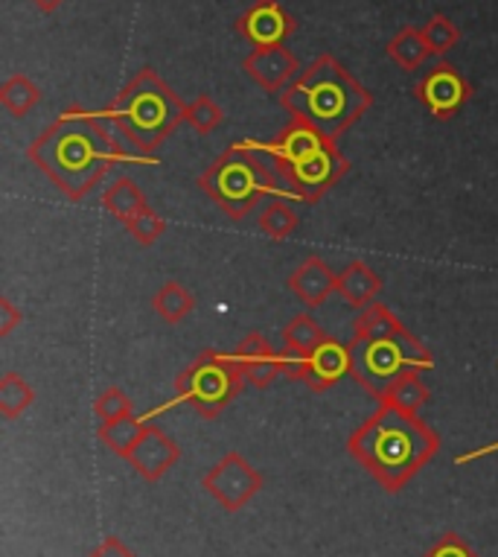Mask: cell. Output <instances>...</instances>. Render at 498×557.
Segmentation results:
<instances>
[{"instance_id": "obj_1", "label": "cell", "mask_w": 498, "mask_h": 557, "mask_svg": "<svg viewBox=\"0 0 498 557\" xmlns=\"http://www.w3.org/2000/svg\"><path fill=\"white\" fill-rule=\"evenodd\" d=\"M117 149L100 120L88 111H67L29 144L27 158L67 196L82 201L100 187Z\"/></svg>"}, {"instance_id": "obj_2", "label": "cell", "mask_w": 498, "mask_h": 557, "mask_svg": "<svg viewBox=\"0 0 498 557\" xmlns=\"http://www.w3.org/2000/svg\"><path fill=\"white\" fill-rule=\"evenodd\" d=\"M440 449L435 430L420 421V414L382 406L347 438V453L376 479L397 494L402 491Z\"/></svg>"}, {"instance_id": "obj_3", "label": "cell", "mask_w": 498, "mask_h": 557, "mask_svg": "<svg viewBox=\"0 0 498 557\" xmlns=\"http://www.w3.org/2000/svg\"><path fill=\"white\" fill-rule=\"evenodd\" d=\"M291 120H303L336 140L371 111L373 94L333 55H318L307 71L281 94Z\"/></svg>"}, {"instance_id": "obj_4", "label": "cell", "mask_w": 498, "mask_h": 557, "mask_svg": "<svg viewBox=\"0 0 498 557\" xmlns=\"http://www.w3.org/2000/svg\"><path fill=\"white\" fill-rule=\"evenodd\" d=\"M263 149L265 156L272 158L274 170L286 184L291 199L307 201V205H315L350 170L336 144L303 120H291L281 135L263 144Z\"/></svg>"}, {"instance_id": "obj_5", "label": "cell", "mask_w": 498, "mask_h": 557, "mask_svg": "<svg viewBox=\"0 0 498 557\" xmlns=\"http://www.w3.org/2000/svg\"><path fill=\"white\" fill-rule=\"evenodd\" d=\"M199 187L225 211L227 220H245L263 199H291L286 184L265 156L263 144L242 140L227 147L199 175Z\"/></svg>"}, {"instance_id": "obj_6", "label": "cell", "mask_w": 498, "mask_h": 557, "mask_svg": "<svg viewBox=\"0 0 498 557\" xmlns=\"http://www.w3.org/2000/svg\"><path fill=\"white\" fill-rule=\"evenodd\" d=\"M109 117L117 123L120 132L128 137V144L140 156H152L187 120V106L152 67H144L114 97L109 106Z\"/></svg>"}, {"instance_id": "obj_7", "label": "cell", "mask_w": 498, "mask_h": 557, "mask_svg": "<svg viewBox=\"0 0 498 557\" xmlns=\"http://www.w3.org/2000/svg\"><path fill=\"white\" fill-rule=\"evenodd\" d=\"M350 376L371 392L376 400L385 397L399 376L411 371H428L435 359L418 336L411 338H350Z\"/></svg>"}, {"instance_id": "obj_8", "label": "cell", "mask_w": 498, "mask_h": 557, "mask_svg": "<svg viewBox=\"0 0 498 557\" xmlns=\"http://www.w3.org/2000/svg\"><path fill=\"white\" fill-rule=\"evenodd\" d=\"M245 376L231 354L204 350L190 368H184L175 380V400L166 403L163 409H173L178 403L196 406L201 418H219L234 397L242 394ZM163 409H154L152 414Z\"/></svg>"}, {"instance_id": "obj_9", "label": "cell", "mask_w": 498, "mask_h": 557, "mask_svg": "<svg viewBox=\"0 0 498 557\" xmlns=\"http://www.w3.org/2000/svg\"><path fill=\"white\" fill-rule=\"evenodd\" d=\"M201 484L225 511H242L263 491V475L239 453H227L219 465L210 467V473H204Z\"/></svg>"}, {"instance_id": "obj_10", "label": "cell", "mask_w": 498, "mask_h": 557, "mask_svg": "<svg viewBox=\"0 0 498 557\" xmlns=\"http://www.w3.org/2000/svg\"><path fill=\"white\" fill-rule=\"evenodd\" d=\"M283 374L289 380H303L312 392H326L350 374V347L336 338H326L315 350L300 357L283 354Z\"/></svg>"}, {"instance_id": "obj_11", "label": "cell", "mask_w": 498, "mask_h": 557, "mask_svg": "<svg viewBox=\"0 0 498 557\" xmlns=\"http://www.w3.org/2000/svg\"><path fill=\"white\" fill-rule=\"evenodd\" d=\"M414 91H418V100L426 102V109L437 120H452L472 97L470 83L455 71L452 64L446 62L435 64L432 71H426V76L420 79Z\"/></svg>"}, {"instance_id": "obj_12", "label": "cell", "mask_w": 498, "mask_h": 557, "mask_svg": "<svg viewBox=\"0 0 498 557\" xmlns=\"http://www.w3.org/2000/svg\"><path fill=\"white\" fill-rule=\"evenodd\" d=\"M242 71L263 91L283 94L300 76V59L283 45L254 47L251 53L245 55Z\"/></svg>"}, {"instance_id": "obj_13", "label": "cell", "mask_w": 498, "mask_h": 557, "mask_svg": "<svg viewBox=\"0 0 498 557\" xmlns=\"http://www.w3.org/2000/svg\"><path fill=\"white\" fill-rule=\"evenodd\" d=\"M234 27L254 47H274L283 45L295 33V18L283 10L277 0H257Z\"/></svg>"}, {"instance_id": "obj_14", "label": "cell", "mask_w": 498, "mask_h": 557, "mask_svg": "<svg viewBox=\"0 0 498 557\" xmlns=\"http://www.w3.org/2000/svg\"><path fill=\"white\" fill-rule=\"evenodd\" d=\"M178 458H182L178 444L163 430L146 423L144 435L137 438L135 449L128 453L126 461L135 467L137 475H144L146 482H158V479H163V475L178 465Z\"/></svg>"}, {"instance_id": "obj_15", "label": "cell", "mask_w": 498, "mask_h": 557, "mask_svg": "<svg viewBox=\"0 0 498 557\" xmlns=\"http://www.w3.org/2000/svg\"><path fill=\"white\" fill-rule=\"evenodd\" d=\"M239 371H242L245 383L254 388H269V385L283 374V354H277L263 333H248V336L231 350Z\"/></svg>"}, {"instance_id": "obj_16", "label": "cell", "mask_w": 498, "mask_h": 557, "mask_svg": "<svg viewBox=\"0 0 498 557\" xmlns=\"http://www.w3.org/2000/svg\"><path fill=\"white\" fill-rule=\"evenodd\" d=\"M289 289L307 310H318L338 289V274L321 257H309L289 274Z\"/></svg>"}, {"instance_id": "obj_17", "label": "cell", "mask_w": 498, "mask_h": 557, "mask_svg": "<svg viewBox=\"0 0 498 557\" xmlns=\"http://www.w3.org/2000/svg\"><path fill=\"white\" fill-rule=\"evenodd\" d=\"M382 277L373 272L371 265L362 263V260H353L347 265L345 272L338 274V289L336 293L345 298L350 307L356 310H364L368 304H373V298L382 293Z\"/></svg>"}, {"instance_id": "obj_18", "label": "cell", "mask_w": 498, "mask_h": 557, "mask_svg": "<svg viewBox=\"0 0 498 557\" xmlns=\"http://www.w3.org/2000/svg\"><path fill=\"white\" fill-rule=\"evenodd\" d=\"M102 208H105L114 220L128 225V222L135 220L137 213L144 211V208H149V205H146L144 190L137 187L135 178L120 175V178H114V182L105 187V193H102Z\"/></svg>"}, {"instance_id": "obj_19", "label": "cell", "mask_w": 498, "mask_h": 557, "mask_svg": "<svg viewBox=\"0 0 498 557\" xmlns=\"http://www.w3.org/2000/svg\"><path fill=\"white\" fill-rule=\"evenodd\" d=\"M326 333L321 330V324H318L309 312H300V315H295V319L283 327V345H286V350L283 354H289V357H300V354H309V350H315L321 342H326Z\"/></svg>"}, {"instance_id": "obj_20", "label": "cell", "mask_w": 498, "mask_h": 557, "mask_svg": "<svg viewBox=\"0 0 498 557\" xmlns=\"http://www.w3.org/2000/svg\"><path fill=\"white\" fill-rule=\"evenodd\" d=\"M388 55H390V62H397L402 71H418L420 64L426 62V55L432 53H428L423 29L406 27V29H399L397 36L388 41Z\"/></svg>"}, {"instance_id": "obj_21", "label": "cell", "mask_w": 498, "mask_h": 557, "mask_svg": "<svg viewBox=\"0 0 498 557\" xmlns=\"http://www.w3.org/2000/svg\"><path fill=\"white\" fill-rule=\"evenodd\" d=\"M382 406H394L399 411H411V414H420V409L428 403V388L426 383L420 380L418 371L399 376L397 383L390 385L385 397H382Z\"/></svg>"}, {"instance_id": "obj_22", "label": "cell", "mask_w": 498, "mask_h": 557, "mask_svg": "<svg viewBox=\"0 0 498 557\" xmlns=\"http://www.w3.org/2000/svg\"><path fill=\"white\" fill-rule=\"evenodd\" d=\"M38 100H41V91H38V85L29 76L15 74L0 85V106L10 111L12 117L29 114L38 106Z\"/></svg>"}, {"instance_id": "obj_23", "label": "cell", "mask_w": 498, "mask_h": 557, "mask_svg": "<svg viewBox=\"0 0 498 557\" xmlns=\"http://www.w3.org/2000/svg\"><path fill=\"white\" fill-rule=\"evenodd\" d=\"M146 423L144 418H135V414H128V418H120V421H111V423H100V441L111 453H117V456L128 458V453L135 449L137 438L144 435Z\"/></svg>"}, {"instance_id": "obj_24", "label": "cell", "mask_w": 498, "mask_h": 557, "mask_svg": "<svg viewBox=\"0 0 498 557\" xmlns=\"http://www.w3.org/2000/svg\"><path fill=\"white\" fill-rule=\"evenodd\" d=\"M154 312L161 315L166 324H182L192 310H196V298H192L187 289H184L178 281H170L163 284L158 293H154Z\"/></svg>"}, {"instance_id": "obj_25", "label": "cell", "mask_w": 498, "mask_h": 557, "mask_svg": "<svg viewBox=\"0 0 498 557\" xmlns=\"http://www.w3.org/2000/svg\"><path fill=\"white\" fill-rule=\"evenodd\" d=\"M33 403H36V392H33V385L24 376L3 374V380H0V414L7 421L21 418Z\"/></svg>"}, {"instance_id": "obj_26", "label": "cell", "mask_w": 498, "mask_h": 557, "mask_svg": "<svg viewBox=\"0 0 498 557\" xmlns=\"http://www.w3.org/2000/svg\"><path fill=\"white\" fill-rule=\"evenodd\" d=\"M260 231L272 239H286L298 231V213L289 199H272L260 213Z\"/></svg>"}, {"instance_id": "obj_27", "label": "cell", "mask_w": 498, "mask_h": 557, "mask_svg": "<svg viewBox=\"0 0 498 557\" xmlns=\"http://www.w3.org/2000/svg\"><path fill=\"white\" fill-rule=\"evenodd\" d=\"M423 38H426L428 53L444 55L446 50H452V47L461 41V29L455 27L452 18L435 15V18L428 21L426 27H423Z\"/></svg>"}, {"instance_id": "obj_28", "label": "cell", "mask_w": 498, "mask_h": 557, "mask_svg": "<svg viewBox=\"0 0 498 557\" xmlns=\"http://www.w3.org/2000/svg\"><path fill=\"white\" fill-rule=\"evenodd\" d=\"M222 120H225V111L219 109L216 100H210V97H196V100L187 106V123H190L199 135H210V132H216L222 126Z\"/></svg>"}, {"instance_id": "obj_29", "label": "cell", "mask_w": 498, "mask_h": 557, "mask_svg": "<svg viewBox=\"0 0 498 557\" xmlns=\"http://www.w3.org/2000/svg\"><path fill=\"white\" fill-rule=\"evenodd\" d=\"M94 414H97V421L100 423L128 418V414H135V411H132V397H128L123 388H117V385H111V388H105V392L97 397V403H94Z\"/></svg>"}, {"instance_id": "obj_30", "label": "cell", "mask_w": 498, "mask_h": 557, "mask_svg": "<svg viewBox=\"0 0 498 557\" xmlns=\"http://www.w3.org/2000/svg\"><path fill=\"white\" fill-rule=\"evenodd\" d=\"M126 228H128V234L135 237V243H140V246H152V243H158V239L163 237L166 222H163L161 216L152 211V208H144V211L137 213L135 220L128 222Z\"/></svg>"}, {"instance_id": "obj_31", "label": "cell", "mask_w": 498, "mask_h": 557, "mask_svg": "<svg viewBox=\"0 0 498 557\" xmlns=\"http://www.w3.org/2000/svg\"><path fill=\"white\" fill-rule=\"evenodd\" d=\"M423 557H478V555H475V552H472V548L458 537V534H446V537L437 540L435 546L428 548Z\"/></svg>"}, {"instance_id": "obj_32", "label": "cell", "mask_w": 498, "mask_h": 557, "mask_svg": "<svg viewBox=\"0 0 498 557\" xmlns=\"http://www.w3.org/2000/svg\"><path fill=\"white\" fill-rule=\"evenodd\" d=\"M21 319H24V315H21L18 307L3 295V298H0V338L12 336V330L18 327Z\"/></svg>"}, {"instance_id": "obj_33", "label": "cell", "mask_w": 498, "mask_h": 557, "mask_svg": "<svg viewBox=\"0 0 498 557\" xmlns=\"http://www.w3.org/2000/svg\"><path fill=\"white\" fill-rule=\"evenodd\" d=\"M88 557H137L120 537H105Z\"/></svg>"}, {"instance_id": "obj_34", "label": "cell", "mask_w": 498, "mask_h": 557, "mask_svg": "<svg viewBox=\"0 0 498 557\" xmlns=\"http://www.w3.org/2000/svg\"><path fill=\"white\" fill-rule=\"evenodd\" d=\"M64 0H33V7H36L38 12H45V15H53L59 7H62Z\"/></svg>"}, {"instance_id": "obj_35", "label": "cell", "mask_w": 498, "mask_h": 557, "mask_svg": "<svg viewBox=\"0 0 498 557\" xmlns=\"http://www.w3.org/2000/svg\"><path fill=\"white\" fill-rule=\"evenodd\" d=\"M487 453H498V444H489V447L475 449V453H470V456H461V458H458V465H463V461H475V458L487 456Z\"/></svg>"}]
</instances>
